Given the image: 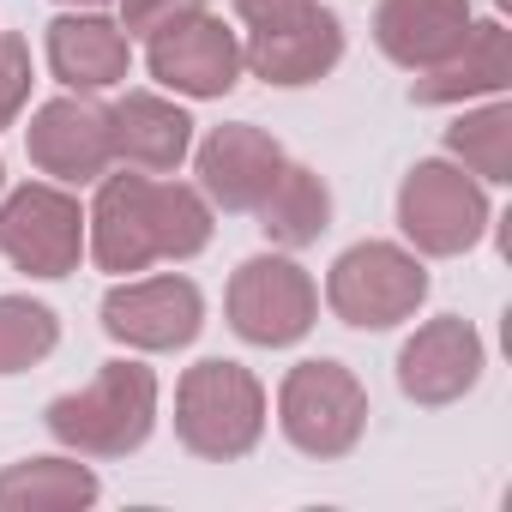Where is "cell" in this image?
Instances as JSON below:
<instances>
[{"mask_svg": "<svg viewBox=\"0 0 512 512\" xmlns=\"http://www.w3.org/2000/svg\"><path fill=\"white\" fill-rule=\"evenodd\" d=\"M85 247L103 272L193 260V253L211 247V199L187 181H151L139 169L103 175L85 211Z\"/></svg>", "mask_w": 512, "mask_h": 512, "instance_id": "cell-1", "label": "cell"}, {"mask_svg": "<svg viewBox=\"0 0 512 512\" xmlns=\"http://www.w3.org/2000/svg\"><path fill=\"white\" fill-rule=\"evenodd\" d=\"M43 422L79 458H127L157 428V374L145 362H127V356L103 362L91 374V386L55 398L43 410Z\"/></svg>", "mask_w": 512, "mask_h": 512, "instance_id": "cell-2", "label": "cell"}, {"mask_svg": "<svg viewBox=\"0 0 512 512\" xmlns=\"http://www.w3.org/2000/svg\"><path fill=\"white\" fill-rule=\"evenodd\" d=\"M260 434H266V386L241 362L205 356L181 374V386H175V440L193 458H211V464L247 458L260 446Z\"/></svg>", "mask_w": 512, "mask_h": 512, "instance_id": "cell-3", "label": "cell"}, {"mask_svg": "<svg viewBox=\"0 0 512 512\" xmlns=\"http://www.w3.org/2000/svg\"><path fill=\"white\" fill-rule=\"evenodd\" d=\"M428 302V266L398 241H356L332 260L326 308L356 332H392Z\"/></svg>", "mask_w": 512, "mask_h": 512, "instance_id": "cell-4", "label": "cell"}, {"mask_svg": "<svg viewBox=\"0 0 512 512\" xmlns=\"http://www.w3.org/2000/svg\"><path fill=\"white\" fill-rule=\"evenodd\" d=\"M488 217L494 211H488L482 181L452 157H422L398 187V229L428 260H458V253H470L482 241Z\"/></svg>", "mask_w": 512, "mask_h": 512, "instance_id": "cell-5", "label": "cell"}, {"mask_svg": "<svg viewBox=\"0 0 512 512\" xmlns=\"http://www.w3.org/2000/svg\"><path fill=\"white\" fill-rule=\"evenodd\" d=\"M278 428L308 458H344L368 428V386L344 362H296L278 386Z\"/></svg>", "mask_w": 512, "mask_h": 512, "instance_id": "cell-6", "label": "cell"}, {"mask_svg": "<svg viewBox=\"0 0 512 512\" xmlns=\"http://www.w3.org/2000/svg\"><path fill=\"white\" fill-rule=\"evenodd\" d=\"M223 308H229L235 338L260 344V350H284V344H302L314 332L320 290L296 260H284V253H253V260L235 266Z\"/></svg>", "mask_w": 512, "mask_h": 512, "instance_id": "cell-7", "label": "cell"}, {"mask_svg": "<svg viewBox=\"0 0 512 512\" xmlns=\"http://www.w3.org/2000/svg\"><path fill=\"white\" fill-rule=\"evenodd\" d=\"M0 253L31 278H67L85 253V211L61 181H25L0 199Z\"/></svg>", "mask_w": 512, "mask_h": 512, "instance_id": "cell-8", "label": "cell"}, {"mask_svg": "<svg viewBox=\"0 0 512 512\" xmlns=\"http://www.w3.org/2000/svg\"><path fill=\"white\" fill-rule=\"evenodd\" d=\"M145 67L175 97H229L247 73L241 37L217 13H187V19L151 31L145 37Z\"/></svg>", "mask_w": 512, "mask_h": 512, "instance_id": "cell-9", "label": "cell"}, {"mask_svg": "<svg viewBox=\"0 0 512 512\" xmlns=\"http://www.w3.org/2000/svg\"><path fill=\"white\" fill-rule=\"evenodd\" d=\"M199 326H205V296L193 278H175V272L133 278V284H115L103 296V332L127 350H145V356L193 344Z\"/></svg>", "mask_w": 512, "mask_h": 512, "instance_id": "cell-10", "label": "cell"}, {"mask_svg": "<svg viewBox=\"0 0 512 512\" xmlns=\"http://www.w3.org/2000/svg\"><path fill=\"white\" fill-rule=\"evenodd\" d=\"M25 151H31V163H37L43 175H55V181H73V187L103 181L109 163H115L109 109L91 103V97H79V91H73V97H49V103L31 115V127H25Z\"/></svg>", "mask_w": 512, "mask_h": 512, "instance_id": "cell-11", "label": "cell"}, {"mask_svg": "<svg viewBox=\"0 0 512 512\" xmlns=\"http://www.w3.org/2000/svg\"><path fill=\"white\" fill-rule=\"evenodd\" d=\"M284 145L266 133V127H253V121H229V127H211L193 151V169H199V193L223 211H253L272 181L284 175Z\"/></svg>", "mask_w": 512, "mask_h": 512, "instance_id": "cell-12", "label": "cell"}, {"mask_svg": "<svg viewBox=\"0 0 512 512\" xmlns=\"http://www.w3.org/2000/svg\"><path fill=\"white\" fill-rule=\"evenodd\" d=\"M482 338L470 320L458 314H440L428 326H416V338L398 350V392L422 410H440V404H458L476 380H482Z\"/></svg>", "mask_w": 512, "mask_h": 512, "instance_id": "cell-13", "label": "cell"}, {"mask_svg": "<svg viewBox=\"0 0 512 512\" xmlns=\"http://www.w3.org/2000/svg\"><path fill=\"white\" fill-rule=\"evenodd\" d=\"M241 61H247L253 79L284 85V91L320 85V79L344 61V19L326 13L320 0H314L308 13H296V19H284V25H266V31H253V37L241 43Z\"/></svg>", "mask_w": 512, "mask_h": 512, "instance_id": "cell-14", "label": "cell"}, {"mask_svg": "<svg viewBox=\"0 0 512 512\" xmlns=\"http://www.w3.org/2000/svg\"><path fill=\"white\" fill-rule=\"evenodd\" d=\"M470 37V0H380L374 7V43L392 67L428 73Z\"/></svg>", "mask_w": 512, "mask_h": 512, "instance_id": "cell-15", "label": "cell"}, {"mask_svg": "<svg viewBox=\"0 0 512 512\" xmlns=\"http://www.w3.org/2000/svg\"><path fill=\"white\" fill-rule=\"evenodd\" d=\"M133 67V37L103 19V13H61L49 25V73L79 91V97H97V91H115Z\"/></svg>", "mask_w": 512, "mask_h": 512, "instance_id": "cell-16", "label": "cell"}, {"mask_svg": "<svg viewBox=\"0 0 512 512\" xmlns=\"http://www.w3.org/2000/svg\"><path fill=\"white\" fill-rule=\"evenodd\" d=\"M109 145H115V163L139 175H169L193 151V115L157 91H127L109 109Z\"/></svg>", "mask_w": 512, "mask_h": 512, "instance_id": "cell-17", "label": "cell"}, {"mask_svg": "<svg viewBox=\"0 0 512 512\" xmlns=\"http://www.w3.org/2000/svg\"><path fill=\"white\" fill-rule=\"evenodd\" d=\"M512 85V31L500 19L476 25L470 19V37L458 43V55H446L440 67L416 73L410 85V103L422 109H440V103H470V97H500Z\"/></svg>", "mask_w": 512, "mask_h": 512, "instance_id": "cell-18", "label": "cell"}, {"mask_svg": "<svg viewBox=\"0 0 512 512\" xmlns=\"http://www.w3.org/2000/svg\"><path fill=\"white\" fill-rule=\"evenodd\" d=\"M253 211H260V229L278 247H308L332 229V187L308 163H284V175L272 181V193Z\"/></svg>", "mask_w": 512, "mask_h": 512, "instance_id": "cell-19", "label": "cell"}, {"mask_svg": "<svg viewBox=\"0 0 512 512\" xmlns=\"http://www.w3.org/2000/svg\"><path fill=\"white\" fill-rule=\"evenodd\" d=\"M97 500V476L79 458H25L0 470V512H73Z\"/></svg>", "mask_w": 512, "mask_h": 512, "instance_id": "cell-20", "label": "cell"}, {"mask_svg": "<svg viewBox=\"0 0 512 512\" xmlns=\"http://www.w3.org/2000/svg\"><path fill=\"white\" fill-rule=\"evenodd\" d=\"M446 151L476 181H512V103H482L446 127Z\"/></svg>", "mask_w": 512, "mask_h": 512, "instance_id": "cell-21", "label": "cell"}, {"mask_svg": "<svg viewBox=\"0 0 512 512\" xmlns=\"http://www.w3.org/2000/svg\"><path fill=\"white\" fill-rule=\"evenodd\" d=\"M61 344V320L55 308L31 302V296H0V374H25L43 356H55Z\"/></svg>", "mask_w": 512, "mask_h": 512, "instance_id": "cell-22", "label": "cell"}, {"mask_svg": "<svg viewBox=\"0 0 512 512\" xmlns=\"http://www.w3.org/2000/svg\"><path fill=\"white\" fill-rule=\"evenodd\" d=\"M31 97V43L19 31H0V127L19 121Z\"/></svg>", "mask_w": 512, "mask_h": 512, "instance_id": "cell-23", "label": "cell"}, {"mask_svg": "<svg viewBox=\"0 0 512 512\" xmlns=\"http://www.w3.org/2000/svg\"><path fill=\"white\" fill-rule=\"evenodd\" d=\"M187 13H205V0H121V31L127 37H151Z\"/></svg>", "mask_w": 512, "mask_h": 512, "instance_id": "cell-24", "label": "cell"}, {"mask_svg": "<svg viewBox=\"0 0 512 512\" xmlns=\"http://www.w3.org/2000/svg\"><path fill=\"white\" fill-rule=\"evenodd\" d=\"M314 0H235V19L253 25V31H266V25H284L296 13H308Z\"/></svg>", "mask_w": 512, "mask_h": 512, "instance_id": "cell-25", "label": "cell"}, {"mask_svg": "<svg viewBox=\"0 0 512 512\" xmlns=\"http://www.w3.org/2000/svg\"><path fill=\"white\" fill-rule=\"evenodd\" d=\"M67 7H103V0H67Z\"/></svg>", "mask_w": 512, "mask_h": 512, "instance_id": "cell-26", "label": "cell"}, {"mask_svg": "<svg viewBox=\"0 0 512 512\" xmlns=\"http://www.w3.org/2000/svg\"><path fill=\"white\" fill-rule=\"evenodd\" d=\"M0 187H7V163H0Z\"/></svg>", "mask_w": 512, "mask_h": 512, "instance_id": "cell-27", "label": "cell"}]
</instances>
